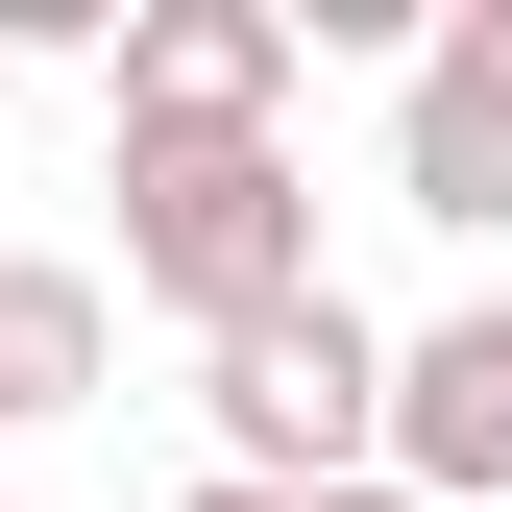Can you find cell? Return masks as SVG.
<instances>
[{"mask_svg": "<svg viewBox=\"0 0 512 512\" xmlns=\"http://www.w3.org/2000/svg\"><path fill=\"white\" fill-rule=\"evenodd\" d=\"M196 415H220V488H366L391 464V342H366L342 293H269L244 342H196Z\"/></svg>", "mask_w": 512, "mask_h": 512, "instance_id": "cell-1", "label": "cell"}, {"mask_svg": "<svg viewBox=\"0 0 512 512\" xmlns=\"http://www.w3.org/2000/svg\"><path fill=\"white\" fill-rule=\"evenodd\" d=\"M122 293L244 342L269 293H317V171L293 147H122Z\"/></svg>", "mask_w": 512, "mask_h": 512, "instance_id": "cell-2", "label": "cell"}, {"mask_svg": "<svg viewBox=\"0 0 512 512\" xmlns=\"http://www.w3.org/2000/svg\"><path fill=\"white\" fill-rule=\"evenodd\" d=\"M293 0H122V147H269Z\"/></svg>", "mask_w": 512, "mask_h": 512, "instance_id": "cell-3", "label": "cell"}, {"mask_svg": "<svg viewBox=\"0 0 512 512\" xmlns=\"http://www.w3.org/2000/svg\"><path fill=\"white\" fill-rule=\"evenodd\" d=\"M391 196L439 244L512 220V0H464V25H415V98H391Z\"/></svg>", "mask_w": 512, "mask_h": 512, "instance_id": "cell-4", "label": "cell"}, {"mask_svg": "<svg viewBox=\"0 0 512 512\" xmlns=\"http://www.w3.org/2000/svg\"><path fill=\"white\" fill-rule=\"evenodd\" d=\"M366 488H415V512H488L512 488V293H464V317L391 342V464Z\"/></svg>", "mask_w": 512, "mask_h": 512, "instance_id": "cell-5", "label": "cell"}, {"mask_svg": "<svg viewBox=\"0 0 512 512\" xmlns=\"http://www.w3.org/2000/svg\"><path fill=\"white\" fill-rule=\"evenodd\" d=\"M0 415H98V269H0Z\"/></svg>", "mask_w": 512, "mask_h": 512, "instance_id": "cell-6", "label": "cell"}, {"mask_svg": "<svg viewBox=\"0 0 512 512\" xmlns=\"http://www.w3.org/2000/svg\"><path fill=\"white\" fill-rule=\"evenodd\" d=\"M171 512H293V488H171Z\"/></svg>", "mask_w": 512, "mask_h": 512, "instance_id": "cell-7", "label": "cell"}, {"mask_svg": "<svg viewBox=\"0 0 512 512\" xmlns=\"http://www.w3.org/2000/svg\"><path fill=\"white\" fill-rule=\"evenodd\" d=\"M317 512H415V488H317Z\"/></svg>", "mask_w": 512, "mask_h": 512, "instance_id": "cell-8", "label": "cell"}]
</instances>
